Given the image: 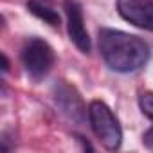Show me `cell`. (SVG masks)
<instances>
[{
  "instance_id": "277c9868",
  "label": "cell",
  "mask_w": 153,
  "mask_h": 153,
  "mask_svg": "<svg viewBox=\"0 0 153 153\" xmlns=\"http://www.w3.org/2000/svg\"><path fill=\"white\" fill-rule=\"evenodd\" d=\"M117 13L131 25L153 31V0H117Z\"/></svg>"
},
{
  "instance_id": "30bf717a",
  "label": "cell",
  "mask_w": 153,
  "mask_h": 153,
  "mask_svg": "<svg viewBox=\"0 0 153 153\" xmlns=\"http://www.w3.org/2000/svg\"><path fill=\"white\" fill-rule=\"evenodd\" d=\"M2 70H4V72H7V70H9V61H7L6 54H2Z\"/></svg>"
},
{
  "instance_id": "52a82bcc",
  "label": "cell",
  "mask_w": 153,
  "mask_h": 153,
  "mask_svg": "<svg viewBox=\"0 0 153 153\" xmlns=\"http://www.w3.org/2000/svg\"><path fill=\"white\" fill-rule=\"evenodd\" d=\"M27 9L36 18L49 24L51 27H59V24H61L59 13H58L56 6L52 4V0H27Z\"/></svg>"
},
{
  "instance_id": "7a4b0ae2",
  "label": "cell",
  "mask_w": 153,
  "mask_h": 153,
  "mask_svg": "<svg viewBox=\"0 0 153 153\" xmlns=\"http://www.w3.org/2000/svg\"><path fill=\"white\" fill-rule=\"evenodd\" d=\"M88 121H90V126L96 137L106 149L114 151L121 148L123 130H121L119 119L115 117V114L112 112V108L106 103L97 101V99L92 101L88 105Z\"/></svg>"
},
{
  "instance_id": "9c48e42d",
  "label": "cell",
  "mask_w": 153,
  "mask_h": 153,
  "mask_svg": "<svg viewBox=\"0 0 153 153\" xmlns=\"http://www.w3.org/2000/svg\"><path fill=\"white\" fill-rule=\"evenodd\" d=\"M142 144H144L148 149H151V151H153V126H151L144 135H142Z\"/></svg>"
},
{
  "instance_id": "6da1fadb",
  "label": "cell",
  "mask_w": 153,
  "mask_h": 153,
  "mask_svg": "<svg viewBox=\"0 0 153 153\" xmlns=\"http://www.w3.org/2000/svg\"><path fill=\"white\" fill-rule=\"evenodd\" d=\"M99 52L105 63L115 72H135L149 59V47L135 34L117 29L99 31Z\"/></svg>"
},
{
  "instance_id": "8992f818",
  "label": "cell",
  "mask_w": 153,
  "mask_h": 153,
  "mask_svg": "<svg viewBox=\"0 0 153 153\" xmlns=\"http://www.w3.org/2000/svg\"><path fill=\"white\" fill-rule=\"evenodd\" d=\"M54 101H56L58 108L68 119H72L76 123H83L87 108L74 87H70L65 81H59L58 85H54Z\"/></svg>"
},
{
  "instance_id": "ba28073f",
  "label": "cell",
  "mask_w": 153,
  "mask_h": 153,
  "mask_svg": "<svg viewBox=\"0 0 153 153\" xmlns=\"http://www.w3.org/2000/svg\"><path fill=\"white\" fill-rule=\"evenodd\" d=\"M139 106L142 114L153 121V92H142L139 96Z\"/></svg>"
},
{
  "instance_id": "5b68a950",
  "label": "cell",
  "mask_w": 153,
  "mask_h": 153,
  "mask_svg": "<svg viewBox=\"0 0 153 153\" xmlns=\"http://www.w3.org/2000/svg\"><path fill=\"white\" fill-rule=\"evenodd\" d=\"M65 13H67V29L68 36L74 42L81 52L88 54L90 52V36L85 27V18H83V9L76 0H65Z\"/></svg>"
},
{
  "instance_id": "3957f363",
  "label": "cell",
  "mask_w": 153,
  "mask_h": 153,
  "mask_svg": "<svg viewBox=\"0 0 153 153\" xmlns=\"http://www.w3.org/2000/svg\"><path fill=\"white\" fill-rule=\"evenodd\" d=\"M54 51L52 47L42 40V38H29L22 49V63L25 67V72L29 74V78L34 81L43 79L45 76L51 72L54 65Z\"/></svg>"
}]
</instances>
